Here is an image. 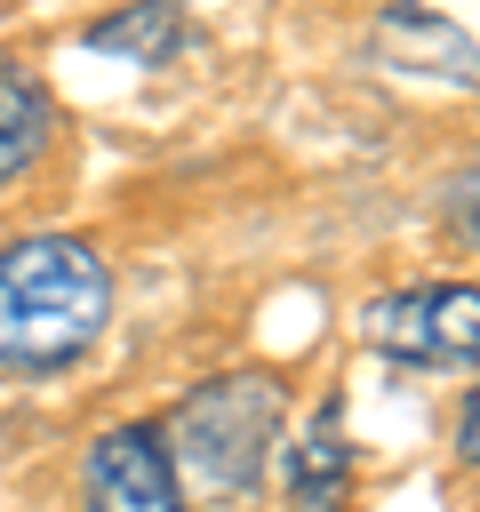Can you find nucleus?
<instances>
[{"mask_svg": "<svg viewBox=\"0 0 480 512\" xmlns=\"http://www.w3.org/2000/svg\"><path fill=\"white\" fill-rule=\"evenodd\" d=\"M112 320V272L72 232H24L0 248V368H72Z\"/></svg>", "mask_w": 480, "mask_h": 512, "instance_id": "nucleus-1", "label": "nucleus"}, {"mask_svg": "<svg viewBox=\"0 0 480 512\" xmlns=\"http://www.w3.org/2000/svg\"><path fill=\"white\" fill-rule=\"evenodd\" d=\"M280 408H288V392H280V376H264V368H232V376L192 384V392L176 400V416L160 424L184 496H200V504L248 496V488L264 480V464H272Z\"/></svg>", "mask_w": 480, "mask_h": 512, "instance_id": "nucleus-2", "label": "nucleus"}, {"mask_svg": "<svg viewBox=\"0 0 480 512\" xmlns=\"http://www.w3.org/2000/svg\"><path fill=\"white\" fill-rule=\"evenodd\" d=\"M368 344L384 360L408 368H472L480 360V288L472 280H424V288H392L360 312Z\"/></svg>", "mask_w": 480, "mask_h": 512, "instance_id": "nucleus-3", "label": "nucleus"}, {"mask_svg": "<svg viewBox=\"0 0 480 512\" xmlns=\"http://www.w3.org/2000/svg\"><path fill=\"white\" fill-rule=\"evenodd\" d=\"M80 504L88 512H184V480H176V456H168L160 424L96 432L88 464H80Z\"/></svg>", "mask_w": 480, "mask_h": 512, "instance_id": "nucleus-4", "label": "nucleus"}, {"mask_svg": "<svg viewBox=\"0 0 480 512\" xmlns=\"http://www.w3.org/2000/svg\"><path fill=\"white\" fill-rule=\"evenodd\" d=\"M376 56L384 64H400V72H424V80H456V88H480V40L464 32V24H448L440 8H424V0H392L384 16H376Z\"/></svg>", "mask_w": 480, "mask_h": 512, "instance_id": "nucleus-5", "label": "nucleus"}, {"mask_svg": "<svg viewBox=\"0 0 480 512\" xmlns=\"http://www.w3.org/2000/svg\"><path fill=\"white\" fill-rule=\"evenodd\" d=\"M184 40H192V16L176 0H128V8H112V16L88 24V48L120 56V64H176Z\"/></svg>", "mask_w": 480, "mask_h": 512, "instance_id": "nucleus-6", "label": "nucleus"}, {"mask_svg": "<svg viewBox=\"0 0 480 512\" xmlns=\"http://www.w3.org/2000/svg\"><path fill=\"white\" fill-rule=\"evenodd\" d=\"M48 128H56V104H48L40 72L0 64V184H16V176L48 152Z\"/></svg>", "mask_w": 480, "mask_h": 512, "instance_id": "nucleus-7", "label": "nucleus"}, {"mask_svg": "<svg viewBox=\"0 0 480 512\" xmlns=\"http://www.w3.org/2000/svg\"><path fill=\"white\" fill-rule=\"evenodd\" d=\"M288 488H296V512H344L352 456H344V432H336V416H328V424H312V440L288 456Z\"/></svg>", "mask_w": 480, "mask_h": 512, "instance_id": "nucleus-8", "label": "nucleus"}, {"mask_svg": "<svg viewBox=\"0 0 480 512\" xmlns=\"http://www.w3.org/2000/svg\"><path fill=\"white\" fill-rule=\"evenodd\" d=\"M448 216H456V232H464V240H472V248H480V168H472V176H456V184H448Z\"/></svg>", "mask_w": 480, "mask_h": 512, "instance_id": "nucleus-9", "label": "nucleus"}, {"mask_svg": "<svg viewBox=\"0 0 480 512\" xmlns=\"http://www.w3.org/2000/svg\"><path fill=\"white\" fill-rule=\"evenodd\" d=\"M456 456L480 472V384L464 392V408H456Z\"/></svg>", "mask_w": 480, "mask_h": 512, "instance_id": "nucleus-10", "label": "nucleus"}]
</instances>
